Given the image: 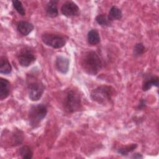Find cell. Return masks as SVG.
I'll list each match as a JSON object with an SVG mask.
<instances>
[{"label":"cell","mask_w":159,"mask_h":159,"mask_svg":"<svg viewBox=\"0 0 159 159\" xmlns=\"http://www.w3.org/2000/svg\"><path fill=\"white\" fill-rule=\"evenodd\" d=\"M83 70L88 75H96L102 68V61L98 54L94 51L86 52L81 59Z\"/></svg>","instance_id":"cell-1"},{"label":"cell","mask_w":159,"mask_h":159,"mask_svg":"<svg viewBox=\"0 0 159 159\" xmlns=\"http://www.w3.org/2000/svg\"><path fill=\"white\" fill-rule=\"evenodd\" d=\"M114 94V89L111 86L102 85L98 86L91 92V98L100 104H107L112 101Z\"/></svg>","instance_id":"cell-2"},{"label":"cell","mask_w":159,"mask_h":159,"mask_svg":"<svg viewBox=\"0 0 159 159\" xmlns=\"http://www.w3.org/2000/svg\"><path fill=\"white\" fill-rule=\"evenodd\" d=\"M47 114V107L43 104L32 105L29 111L28 119L32 128L38 127Z\"/></svg>","instance_id":"cell-3"},{"label":"cell","mask_w":159,"mask_h":159,"mask_svg":"<svg viewBox=\"0 0 159 159\" xmlns=\"http://www.w3.org/2000/svg\"><path fill=\"white\" fill-rule=\"evenodd\" d=\"M63 107L68 113L78 111L81 108V101L80 94L75 90L68 91L63 100Z\"/></svg>","instance_id":"cell-4"},{"label":"cell","mask_w":159,"mask_h":159,"mask_svg":"<svg viewBox=\"0 0 159 159\" xmlns=\"http://www.w3.org/2000/svg\"><path fill=\"white\" fill-rule=\"evenodd\" d=\"M41 39L43 43L53 48H62L66 43V40L63 36L51 33L43 34Z\"/></svg>","instance_id":"cell-5"},{"label":"cell","mask_w":159,"mask_h":159,"mask_svg":"<svg viewBox=\"0 0 159 159\" xmlns=\"http://www.w3.org/2000/svg\"><path fill=\"white\" fill-rule=\"evenodd\" d=\"M29 98L32 101H39L42 96L45 86L40 81L30 80L27 84Z\"/></svg>","instance_id":"cell-6"},{"label":"cell","mask_w":159,"mask_h":159,"mask_svg":"<svg viewBox=\"0 0 159 159\" xmlns=\"http://www.w3.org/2000/svg\"><path fill=\"white\" fill-rule=\"evenodd\" d=\"M17 59L21 66L28 67L35 62L36 57L30 48H24L20 51Z\"/></svg>","instance_id":"cell-7"},{"label":"cell","mask_w":159,"mask_h":159,"mask_svg":"<svg viewBox=\"0 0 159 159\" xmlns=\"http://www.w3.org/2000/svg\"><path fill=\"white\" fill-rule=\"evenodd\" d=\"M61 12L67 17L77 16L80 14V8L74 2L66 1L61 7Z\"/></svg>","instance_id":"cell-8"},{"label":"cell","mask_w":159,"mask_h":159,"mask_svg":"<svg viewBox=\"0 0 159 159\" xmlns=\"http://www.w3.org/2000/svg\"><path fill=\"white\" fill-rule=\"evenodd\" d=\"M55 66L58 72L62 74H66L69 70L70 60L66 57L62 55L58 56L55 60Z\"/></svg>","instance_id":"cell-9"},{"label":"cell","mask_w":159,"mask_h":159,"mask_svg":"<svg viewBox=\"0 0 159 159\" xmlns=\"http://www.w3.org/2000/svg\"><path fill=\"white\" fill-rule=\"evenodd\" d=\"M159 84V78L157 76H153L151 75H147L142 83V90L147 91L151 89L152 86L158 87Z\"/></svg>","instance_id":"cell-10"},{"label":"cell","mask_w":159,"mask_h":159,"mask_svg":"<svg viewBox=\"0 0 159 159\" xmlns=\"http://www.w3.org/2000/svg\"><path fill=\"white\" fill-rule=\"evenodd\" d=\"M34 25L27 21H20L17 24V31L24 36L28 35L34 29Z\"/></svg>","instance_id":"cell-11"},{"label":"cell","mask_w":159,"mask_h":159,"mask_svg":"<svg viewBox=\"0 0 159 159\" xmlns=\"http://www.w3.org/2000/svg\"><path fill=\"white\" fill-rule=\"evenodd\" d=\"M10 82L5 78H0V99L1 101L7 98L10 93Z\"/></svg>","instance_id":"cell-12"},{"label":"cell","mask_w":159,"mask_h":159,"mask_svg":"<svg viewBox=\"0 0 159 159\" xmlns=\"http://www.w3.org/2000/svg\"><path fill=\"white\" fill-rule=\"evenodd\" d=\"M57 1H50L46 6V13L47 15L52 18H54L58 16V11L57 6Z\"/></svg>","instance_id":"cell-13"},{"label":"cell","mask_w":159,"mask_h":159,"mask_svg":"<svg viewBox=\"0 0 159 159\" xmlns=\"http://www.w3.org/2000/svg\"><path fill=\"white\" fill-rule=\"evenodd\" d=\"M12 71V66L6 57H1L0 58V73L8 75Z\"/></svg>","instance_id":"cell-14"},{"label":"cell","mask_w":159,"mask_h":159,"mask_svg":"<svg viewBox=\"0 0 159 159\" xmlns=\"http://www.w3.org/2000/svg\"><path fill=\"white\" fill-rule=\"evenodd\" d=\"M88 42L89 45H95L100 42V36L96 29H91L87 35Z\"/></svg>","instance_id":"cell-15"},{"label":"cell","mask_w":159,"mask_h":159,"mask_svg":"<svg viewBox=\"0 0 159 159\" xmlns=\"http://www.w3.org/2000/svg\"><path fill=\"white\" fill-rule=\"evenodd\" d=\"M107 17L111 22L114 20H120L122 17V12L119 7L113 6L109 10Z\"/></svg>","instance_id":"cell-16"},{"label":"cell","mask_w":159,"mask_h":159,"mask_svg":"<svg viewBox=\"0 0 159 159\" xmlns=\"http://www.w3.org/2000/svg\"><path fill=\"white\" fill-rule=\"evenodd\" d=\"M19 154L24 159H31L33 157V152L27 145H24L20 147L19 149Z\"/></svg>","instance_id":"cell-17"},{"label":"cell","mask_w":159,"mask_h":159,"mask_svg":"<svg viewBox=\"0 0 159 159\" xmlns=\"http://www.w3.org/2000/svg\"><path fill=\"white\" fill-rule=\"evenodd\" d=\"M96 22L101 27H109L111 25V22L109 20L106 14H99L96 17Z\"/></svg>","instance_id":"cell-18"},{"label":"cell","mask_w":159,"mask_h":159,"mask_svg":"<svg viewBox=\"0 0 159 159\" xmlns=\"http://www.w3.org/2000/svg\"><path fill=\"white\" fill-rule=\"evenodd\" d=\"M137 147V143H132L129 145H126L125 147H121L117 149V153L122 156H127L129 153L133 152Z\"/></svg>","instance_id":"cell-19"},{"label":"cell","mask_w":159,"mask_h":159,"mask_svg":"<svg viewBox=\"0 0 159 159\" xmlns=\"http://www.w3.org/2000/svg\"><path fill=\"white\" fill-rule=\"evenodd\" d=\"M145 51V47L142 43H137L133 48V54L135 57H139L142 55Z\"/></svg>","instance_id":"cell-20"},{"label":"cell","mask_w":159,"mask_h":159,"mask_svg":"<svg viewBox=\"0 0 159 159\" xmlns=\"http://www.w3.org/2000/svg\"><path fill=\"white\" fill-rule=\"evenodd\" d=\"M12 3L14 8L20 15H21L22 16H25V11L21 1H19L17 0H14L12 1Z\"/></svg>","instance_id":"cell-21"},{"label":"cell","mask_w":159,"mask_h":159,"mask_svg":"<svg viewBox=\"0 0 159 159\" xmlns=\"http://www.w3.org/2000/svg\"><path fill=\"white\" fill-rule=\"evenodd\" d=\"M146 107V101L145 99H142L140 103L137 107V110H142L143 108Z\"/></svg>","instance_id":"cell-22"},{"label":"cell","mask_w":159,"mask_h":159,"mask_svg":"<svg viewBox=\"0 0 159 159\" xmlns=\"http://www.w3.org/2000/svg\"><path fill=\"white\" fill-rule=\"evenodd\" d=\"M143 157V155L140 153H135L131 156L132 158H142Z\"/></svg>","instance_id":"cell-23"}]
</instances>
